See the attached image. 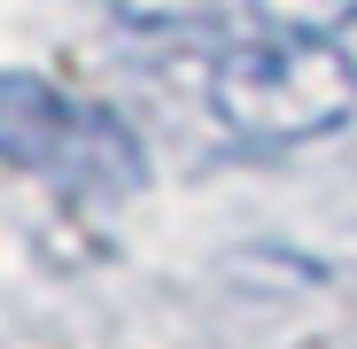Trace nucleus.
<instances>
[{"mask_svg":"<svg viewBox=\"0 0 357 349\" xmlns=\"http://www.w3.org/2000/svg\"><path fill=\"white\" fill-rule=\"evenodd\" d=\"M249 8L287 39H334L357 24V0H249Z\"/></svg>","mask_w":357,"mask_h":349,"instance_id":"obj_3","label":"nucleus"},{"mask_svg":"<svg viewBox=\"0 0 357 349\" xmlns=\"http://www.w3.org/2000/svg\"><path fill=\"white\" fill-rule=\"evenodd\" d=\"M0 163L47 171L86 194H125L140 187V140L109 109H78L31 70H0Z\"/></svg>","mask_w":357,"mask_h":349,"instance_id":"obj_2","label":"nucleus"},{"mask_svg":"<svg viewBox=\"0 0 357 349\" xmlns=\"http://www.w3.org/2000/svg\"><path fill=\"white\" fill-rule=\"evenodd\" d=\"M210 109L233 140L249 148H303V140H326L349 125L357 109V70L334 39H287V31H264V39H241L218 54L210 70Z\"/></svg>","mask_w":357,"mask_h":349,"instance_id":"obj_1","label":"nucleus"}]
</instances>
